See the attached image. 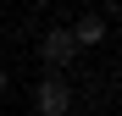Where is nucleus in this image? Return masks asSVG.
<instances>
[{
	"label": "nucleus",
	"mask_w": 122,
	"mask_h": 116,
	"mask_svg": "<svg viewBox=\"0 0 122 116\" xmlns=\"http://www.w3.org/2000/svg\"><path fill=\"white\" fill-rule=\"evenodd\" d=\"M33 111H39V116H67V111H72V88H67V77L50 72L45 83L33 88Z\"/></svg>",
	"instance_id": "1"
},
{
	"label": "nucleus",
	"mask_w": 122,
	"mask_h": 116,
	"mask_svg": "<svg viewBox=\"0 0 122 116\" xmlns=\"http://www.w3.org/2000/svg\"><path fill=\"white\" fill-rule=\"evenodd\" d=\"M39 55H45V66H72V55H78L72 28H50L45 39H39Z\"/></svg>",
	"instance_id": "2"
},
{
	"label": "nucleus",
	"mask_w": 122,
	"mask_h": 116,
	"mask_svg": "<svg viewBox=\"0 0 122 116\" xmlns=\"http://www.w3.org/2000/svg\"><path fill=\"white\" fill-rule=\"evenodd\" d=\"M72 44H106V17H78L72 22Z\"/></svg>",
	"instance_id": "3"
},
{
	"label": "nucleus",
	"mask_w": 122,
	"mask_h": 116,
	"mask_svg": "<svg viewBox=\"0 0 122 116\" xmlns=\"http://www.w3.org/2000/svg\"><path fill=\"white\" fill-rule=\"evenodd\" d=\"M6 83H11V77H6V66H0V94H6Z\"/></svg>",
	"instance_id": "4"
},
{
	"label": "nucleus",
	"mask_w": 122,
	"mask_h": 116,
	"mask_svg": "<svg viewBox=\"0 0 122 116\" xmlns=\"http://www.w3.org/2000/svg\"><path fill=\"white\" fill-rule=\"evenodd\" d=\"M106 6H111V11H117V17H122V0H106Z\"/></svg>",
	"instance_id": "5"
}]
</instances>
